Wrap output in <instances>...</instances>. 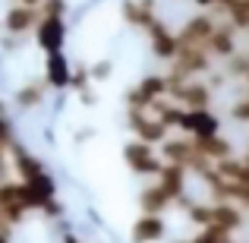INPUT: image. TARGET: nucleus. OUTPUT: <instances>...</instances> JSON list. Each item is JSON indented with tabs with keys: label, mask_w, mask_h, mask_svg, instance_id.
Masks as SVG:
<instances>
[{
	"label": "nucleus",
	"mask_w": 249,
	"mask_h": 243,
	"mask_svg": "<svg viewBox=\"0 0 249 243\" xmlns=\"http://www.w3.org/2000/svg\"><path fill=\"white\" fill-rule=\"evenodd\" d=\"M70 76H73V63L67 60V54L63 51H51L48 57H44V82H48V89H70Z\"/></svg>",
	"instance_id": "obj_10"
},
{
	"label": "nucleus",
	"mask_w": 249,
	"mask_h": 243,
	"mask_svg": "<svg viewBox=\"0 0 249 243\" xmlns=\"http://www.w3.org/2000/svg\"><path fill=\"white\" fill-rule=\"evenodd\" d=\"M231 117L240 120V123H249V92H246V98H240V101L231 108Z\"/></svg>",
	"instance_id": "obj_19"
},
{
	"label": "nucleus",
	"mask_w": 249,
	"mask_h": 243,
	"mask_svg": "<svg viewBox=\"0 0 249 243\" xmlns=\"http://www.w3.org/2000/svg\"><path fill=\"white\" fill-rule=\"evenodd\" d=\"M214 70V57L205 51V44H180V51L170 60V73L186 76V79H199Z\"/></svg>",
	"instance_id": "obj_1"
},
{
	"label": "nucleus",
	"mask_w": 249,
	"mask_h": 243,
	"mask_svg": "<svg viewBox=\"0 0 249 243\" xmlns=\"http://www.w3.org/2000/svg\"><path fill=\"white\" fill-rule=\"evenodd\" d=\"M35 41H38V48H41L44 54L63 51V44H67V22H63V16H41L38 19Z\"/></svg>",
	"instance_id": "obj_5"
},
{
	"label": "nucleus",
	"mask_w": 249,
	"mask_h": 243,
	"mask_svg": "<svg viewBox=\"0 0 249 243\" xmlns=\"http://www.w3.org/2000/svg\"><path fill=\"white\" fill-rule=\"evenodd\" d=\"M48 82L44 79H32V82H22L16 89V95H13V101H16L19 111H35L44 104V98H48Z\"/></svg>",
	"instance_id": "obj_12"
},
{
	"label": "nucleus",
	"mask_w": 249,
	"mask_h": 243,
	"mask_svg": "<svg viewBox=\"0 0 249 243\" xmlns=\"http://www.w3.org/2000/svg\"><path fill=\"white\" fill-rule=\"evenodd\" d=\"M174 206V199L161 189V183L155 180V183H148V187H142L139 189V208L142 212H152V215H164L167 208Z\"/></svg>",
	"instance_id": "obj_13"
},
{
	"label": "nucleus",
	"mask_w": 249,
	"mask_h": 243,
	"mask_svg": "<svg viewBox=\"0 0 249 243\" xmlns=\"http://www.w3.org/2000/svg\"><path fill=\"white\" fill-rule=\"evenodd\" d=\"M145 32H148V51H152V57L167 60V63L174 60V54L180 51V38H177V32H170L158 16L145 25Z\"/></svg>",
	"instance_id": "obj_3"
},
{
	"label": "nucleus",
	"mask_w": 249,
	"mask_h": 243,
	"mask_svg": "<svg viewBox=\"0 0 249 243\" xmlns=\"http://www.w3.org/2000/svg\"><path fill=\"white\" fill-rule=\"evenodd\" d=\"M110 73H114V63H110V60H98V63H91V67H89L91 82H104V79H110Z\"/></svg>",
	"instance_id": "obj_17"
},
{
	"label": "nucleus",
	"mask_w": 249,
	"mask_h": 243,
	"mask_svg": "<svg viewBox=\"0 0 249 243\" xmlns=\"http://www.w3.org/2000/svg\"><path fill=\"white\" fill-rule=\"evenodd\" d=\"M174 243H193V240H189V237H177Z\"/></svg>",
	"instance_id": "obj_23"
},
{
	"label": "nucleus",
	"mask_w": 249,
	"mask_h": 243,
	"mask_svg": "<svg viewBox=\"0 0 249 243\" xmlns=\"http://www.w3.org/2000/svg\"><path fill=\"white\" fill-rule=\"evenodd\" d=\"M221 243H233V240H231V237H227V240H221Z\"/></svg>",
	"instance_id": "obj_24"
},
{
	"label": "nucleus",
	"mask_w": 249,
	"mask_h": 243,
	"mask_svg": "<svg viewBox=\"0 0 249 243\" xmlns=\"http://www.w3.org/2000/svg\"><path fill=\"white\" fill-rule=\"evenodd\" d=\"M10 168H13V174L19 177V180H29V177H35V174H41L44 170V161L38 158V155H32L25 146H19V142H13L10 146Z\"/></svg>",
	"instance_id": "obj_11"
},
{
	"label": "nucleus",
	"mask_w": 249,
	"mask_h": 243,
	"mask_svg": "<svg viewBox=\"0 0 249 243\" xmlns=\"http://www.w3.org/2000/svg\"><path fill=\"white\" fill-rule=\"evenodd\" d=\"M196 3H199V6H212L214 0H196Z\"/></svg>",
	"instance_id": "obj_22"
},
{
	"label": "nucleus",
	"mask_w": 249,
	"mask_h": 243,
	"mask_svg": "<svg viewBox=\"0 0 249 243\" xmlns=\"http://www.w3.org/2000/svg\"><path fill=\"white\" fill-rule=\"evenodd\" d=\"M123 161H126V168L133 170V174L139 177H158L161 170V155L155 152L152 142H142V139H133L123 146Z\"/></svg>",
	"instance_id": "obj_2"
},
{
	"label": "nucleus",
	"mask_w": 249,
	"mask_h": 243,
	"mask_svg": "<svg viewBox=\"0 0 249 243\" xmlns=\"http://www.w3.org/2000/svg\"><path fill=\"white\" fill-rule=\"evenodd\" d=\"M155 149H158L161 161H170V164H183V168H189V164L196 161V142H193L189 133H177V136L167 133Z\"/></svg>",
	"instance_id": "obj_4"
},
{
	"label": "nucleus",
	"mask_w": 249,
	"mask_h": 243,
	"mask_svg": "<svg viewBox=\"0 0 249 243\" xmlns=\"http://www.w3.org/2000/svg\"><path fill=\"white\" fill-rule=\"evenodd\" d=\"M38 10H41V16H67V0H41L38 3Z\"/></svg>",
	"instance_id": "obj_18"
},
{
	"label": "nucleus",
	"mask_w": 249,
	"mask_h": 243,
	"mask_svg": "<svg viewBox=\"0 0 249 243\" xmlns=\"http://www.w3.org/2000/svg\"><path fill=\"white\" fill-rule=\"evenodd\" d=\"M38 212H41L44 215V218H63V215H67V208H63V202L60 199H57V196H51V199H44L41 202V208H38Z\"/></svg>",
	"instance_id": "obj_16"
},
{
	"label": "nucleus",
	"mask_w": 249,
	"mask_h": 243,
	"mask_svg": "<svg viewBox=\"0 0 249 243\" xmlns=\"http://www.w3.org/2000/svg\"><path fill=\"white\" fill-rule=\"evenodd\" d=\"M231 234L224 231V227H218V224H205V227H199V231L193 234V243H221V240H227Z\"/></svg>",
	"instance_id": "obj_15"
},
{
	"label": "nucleus",
	"mask_w": 249,
	"mask_h": 243,
	"mask_svg": "<svg viewBox=\"0 0 249 243\" xmlns=\"http://www.w3.org/2000/svg\"><path fill=\"white\" fill-rule=\"evenodd\" d=\"M164 234H167L164 215H152V212H142L136 218V224L129 227V240L133 243H158Z\"/></svg>",
	"instance_id": "obj_9"
},
{
	"label": "nucleus",
	"mask_w": 249,
	"mask_h": 243,
	"mask_svg": "<svg viewBox=\"0 0 249 243\" xmlns=\"http://www.w3.org/2000/svg\"><path fill=\"white\" fill-rule=\"evenodd\" d=\"M155 180L161 183V189H164L170 199L180 202L183 196H186V189H189V183H186V180H189V170L183 168V164H170V161H164Z\"/></svg>",
	"instance_id": "obj_8"
},
{
	"label": "nucleus",
	"mask_w": 249,
	"mask_h": 243,
	"mask_svg": "<svg viewBox=\"0 0 249 243\" xmlns=\"http://www.w3.org/2000/svg\"><path fill=\"white\" fill-rule=\"evenodd\" d=\"M0 243H13V231H0Z\"/></svg>",
	"instance_id": "obj_20"
},
{
	"label": "nucleus",
	"mask_w": 249,
	"mask_h": 243,
	"mask_svg": "<svg viewBox=\"0 0 249 243\" xmlns=\"http://www.w3.org/2000/svg\"><path fill=\"white\" fill-rule=\"evenodd\" d=\"M0 231H13V227H10V224L3 221V215H0Z\"/></svg>",
	"instance_id": "obj_21"
},
{
	"label": "nucleus",
	"mask_w": 249,
	"mask_h": 243,
	"mask_svg": "<svg viewBox=\"0 0 249 243\" xmlns=\"http://www.w3.org/2000/svg\"><path fill=\"white\" fill-rule=\"evenodd\" d=\"M221 19L214 16L212 10H202L196 13V16H189L186 22L180 25V32H177V38H180V44H205L208 35L214 32V25H218Z\"/></svg>",
	"instance_id": "obj_6"
},
{
	"label": "nucleus",
	"mask_w": 249,
	"mask_h": 243,
	"mask_svg": "<svg viewBox=\"0 0 249 243\" xmlns=\"http://www.w3.org/2000/svg\"><path fill=\"white\" fill-rule=\"evenodd\" d=\"M120 13H123V19H126V25H133V29H145L155 19V10H148L142 0H123Z\"/></svg>",
	"instance_id": "obj_14"
},
{
	"label": "nucleus",
	"mask_w": 249,
	"mask_h": 243,
	"mask_svg": "<svg viewBox=\"0 0 249 243\" xmlns=\"http://www.w3.org/2000/svg\"><path fill=\"white\" fill-rule=\"evenodd\" d=\"M38 19H41V10H38V6H29V3H19L16 0L3 16V29L10 32V35L22 38V35H29V32H35Z\"/></svg>",
	"instance_id": "obj_7"
}]
</instances>
